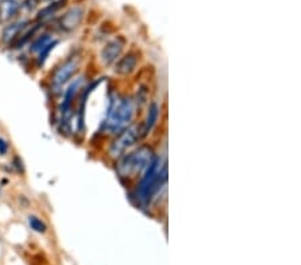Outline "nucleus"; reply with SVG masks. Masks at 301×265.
<instances>
[{"label": "nucleus", "instance_id": "obj_11", "mask_svg": "<svg viewBox=\"0 0 301 265\" xmlns=\"http://www.w3.org/2000/svg\"><path fill=\"white\" fill-rule=\"evenodd\" d=\"M22 7L20 0H1L0 1V22H8Z\"/></svg>", "mask_w": 301, "mask_h": 265}, {"label": "nucleus", "instance_id": "obj_14", "mask_svg": "<svg viewBox=\"0 0 301 265\" xmlns=\"http://www.w3.org/2000/svg\"><path fill=\"white\" fill-rule=\"evenodd\" d=\"M58 44H59V39H54L51 43L47 44L43 50H40L39 53L36 54V58H35L36 68H42V67L46 65L48 57H50V54H51V51H54V49L57 47Z\"/></svg>", "mask_w": 301, "mask_h": 265}, {"label": "nucleus", "instance_id": "obj_6", "mask_svg": "<svg viewBox=\"0 0 301 265\" xmlns=\"http://www.w3.org/2000/svg\"><path fill=\"white\" fill-rule=\"evenodd\" d=\"M126 46L127 40L123 36H117L109 40L100 50L99 58H98L100 65L103 67H113L119 58L125 54Z\"/></svg>", "mask_w": 301, "mask_h": 265}, {"label": "nucleus", "instance_id": "obj_16", "mask_svg": "<svg viewBox=\"0 0 301 265\" xmlns=\"http://www.w3.org/2000/svg\"><path fill=\"white\" fill-rule=\"evenodd\" d=\"M38 4H39V0H24L20 8H24L26 11H32Z\"/></svg>", "mask_w": 301, "mask_h": 265}, {"label": "nucleus", "instance_id": "obj_1", "mask_svg": "<svg viewBox=\"0 0 301 265\" xmlns=\"http://www.w3.org/2000/svg\"><path fill=\"white\" fill-rule=\"evenodd\" d=\"M167 185V162L163 155L157 154L149 168L133 185L131 199L141 209L150 208L158 197L166 192Z\"/></svg>", "mask_w": 301, "mask_h": 265}, {"label": "nucleus", "instance_id": "obj_3", "mask_svg": "<svg viewBox=\"0 0 301 265\" xmlns=\"http://www.w3.org/2000/svg\"><path fill=\"white\" fill-rule=\"evenodd\" d=\"M155 155L157 151L153 145L141 142L140 145H137L134 149L127 151L126 154L114 162L117 177L127 186H133L149 168V165L151 164Z\"/></svg>", "mask_w": 301, "mask_h": 265}, {"label": "nucleus", "instance_id": "obj_2", "mask_svg": "<svg viewBox=\"0 0 301 265\" xmlns=\"http://www.w3.org/2000/svg\"><path fill=\"white\" fill-rule=\"evenodd\" d=\"M140 107L137 105L134 95L130 94H110L109 103L106 109L105 118L99 128V135L103 138H113L125 129L136 124Z\"/></svg>", "mask_w": 301, "mask_h": 265}, {"label": "nucleus", "instance_id": "obj_8", "mask_svg": "<svg viewBox=\"0 0 301 265\" xmlns=\"http://www.w3.org/2000/svg\"><path fill=\"white\" fill-rule=\"evenodd\" d=\"M161 117V105L157 101H151L148 103V110L145 120L141 122V134H142V141L151 134L155 126H157L158 121Z\"/></svg>", "mask_w": 301, "mask_h": 265}, {"label": "nucleus", "instance_id": "obj_18", "mask_svg": "<svg viewBox=\"0 0 301 265\" xmlns=\"http://www.w3.org/2000/svg\"><path fill=\"white\" fill-rule=\"evenodd\" d=\"M12 165H13V168L16 169V172L19 173H24V166H23V162H22V159H20V157H15L12 161Z\"/></svg>", "mask_w": 301, "mask_h": 265}, {"label": "nucleus", "instance_id": "obj_7", "mask_svg": "<svg viewBox=\"0 0 301 265\" xmlns=\"http://www.w3.org/2000/svg\"><path fill=\"white\" fill-rule=\"evenodd\" d=\"M142 55L138 50H129L122 57L119 58L117 63L114 65V74L119 78H129L140 67V62Z\"/></svg>", "mask_w": 301, "mask_h": 265}, {"label": "nucleus", "instance_id": "obj_4", "mask_svg": "<svg viewBox=\"0 0 301 265\" xmlns=\"http://www.w3.org/2000/svg\"><path fill=\"white\" fill-rule=\"evenodd\" d=\"M83 58L80 54H73L58 65L48 78L50 91L54 97H59L63 88L80 72Z\"/></svg>", "mask_w": 301, "mask_h": 265}, {"label": "nucleus", "instance_id": "obj_13", "mask_svg": "<svg viewBox=\"0 0 301 265\" xmlns=\"http://www.w3.org/2000/svg\"><path fill=\"white\" fill-rule=\"evenodd\" d=\"M65 3L66 0H57V1H54L51 4H48L47 7H44L43 9H40L39 12H38L36 19H38L39 22H44V20H47V19L53 18L54 15L65 5Z\"/></svg>", "mask_w": 301, "mask_h": 265}, {"label": "nucleus", "instance_id": "obj_17", "mask_svg": "<svg viewBox=\"0 0 301 265\" xmlns=\"http://www.w3.org/2000/svg\"><path fill=\"white\" fill-rule=\"evenodd\" d=\"M8 150H9L8 142L5 141L3 137H0V155H1V157H4V155H7Z\"/></svg>", "mask_w": 301, "mask_h": 265}, {"label": "nucleus", "instance_id": "obj_15", "mask_svg": "<svg viewBox=\"0 0 301 265\" xmlns=\"http://www.w3.org/2000/svg\"><path fill=\"white\" fill-rule=\"evenodd\" d=\"M28 225L36 233H46L47 232V225L43 220H40L38 216L28 217Z\"/></svg>", "mask_w": 301, "mask_h": 265}, {"label": "nucleus", "instance_id": "obj_12", "mask_svg": "<svg viewBox=\"0 0 301 265\" xmlns=\"http://www.w3.org/2000/svg\"><path fill=\"white\" fill-rule=\"evenodd\" d=\"M54 39H57V38H54L53 34H50V32H43V34H40V35L34 36V40L30 43V53L31 54H38L40 50H43L47 44H50L53 42Z\"/></svg>", "mask_w": 301, "mask_h": 265}, {"label": "nucleus", "instance_id": "obj_5", "mask_svg": "<svg viewBox=\"0 0 301 265\" xmlns=\"http://www.w3.org/2000/svg\"><path fill=\"white\" fill-rule=\"evenodd\" d=\"M141 142H142L141 125L133 124L123 132L110 138L109 143L106 146L105 154L111 162H115L123 154H126L127 151H130L137 145H140Z\"/></svg>", "mask_w": 301, "mask_h": 265}, {"label": "nucleus", "instance_id": "obj_9", "mask_svg": "<svg viewBox=\"0 0 301 265\" xmlns=\"http://www.w3.org/2000/svg\"><path fill=\"white\" fill-rule=\"evenodd\" d=\"M84 18V9L79 5L71 7L65 15H62L59 19V28L65 32H71L76 30Z\"/></svg>", "mask_w": 301, "mask_h": 265}, {"label": "nucleus", "instance_id": "obj_10", "mask_svg": "<svg viewBox=\"0 0 301 265\" xmlns=\"http://www.w3.org/2000/svg\"><path fill=\"white\" fill-rule=\"evenodd\" d=\"M28 20H18V22L9 23L7 26L3 28V32H1V43L5 44V46H13L15 42L18 40V38L22 35L23 32L26 31L27 27H28Z\"/></svg>", "mask_w": 301, "mask_h": 265}]
</instances>
